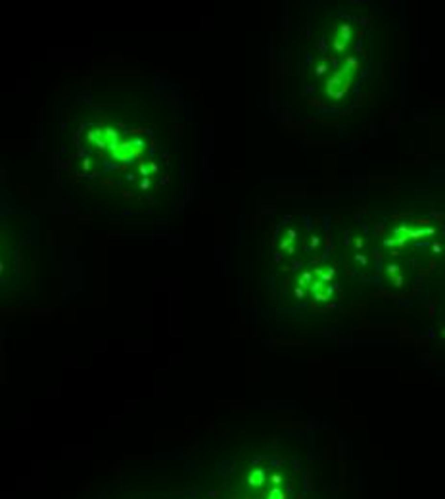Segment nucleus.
<instances>
[{"label": "nucleus", "mask_w": 445, "mask_h": 499, "mask_svg": "<svg viewBox=\"0 0 445 499\" xmlns=\"http://www.w3.org/2000/svg\"><path fill=\"white\" fill-rule=\"evenodd\" d=\"M357 60L355 58H348L344 67L334 71V75L330 77V81L326 83V93L330 94L332 98H342L346 91L350 89L351 79H353V73L357 71Z\"/></svg>", "instance_id": "obj_1"}, {"label": "nucleus", "mask_w": 445, "mask_h": 499, "mask_svg": "<svg viewBox=\"0 0 445 499\" xmlns=\"http://www.w3.org/2000/svg\"><path fill=\"white\" fill-rule=\"evenodd\" d=\"M336 38L338 40H342V42H350L351 40V27L348 25V23H344V25H340L338 27V35H336Z\"/></svg>", "instance_id": "obj_2"}, {"label": "nucleus", "mask_w": 445, "mask_h": 499, "mask_svg": "<svg viewBox=\"0 0 445 499\" xmlns=\"http://www.w3.org/2000/svg\"><path fill=\"white\" fill-rule=\"evenodd\" d=\"M104 138H106L108 144H110V142H117V140H119V134H117L115 129H110V127H108V129H104Z\"/></svg>", "instance_id": "obj_3"}, {"label": "nucleus", "mask_w": 445, "mask_h": 499, "mask_svg": "<svg viewBox=\"0 0 445 499\" xmlns=\"http://www.w3.org/2000/svg\"><path fill=\"white\" fill-rule=\"evenodd\" d=\"M138 171H140V175H142L144 179H148V177L152 175V171H150V165H148V163H144V161H140V163H138Z\"/></svg>", "instance_id": "obj_4"}, {"label": "nucleus", "mask_w": 445, "mask_h": 499, "mask_svg": "<svg viewBox=\"0 0 445 499\" xmlns=\"http://www.w3.org/2000/svg\"><path fill=\"white\" fill-rule=\"evenodd\" d=\"M326 71H328V65H326V60H322V62L315 67V73H317V75H324Z\"/></svg>", "instance_id": "obj_5"}, {"label": "nucleus", "mask_w": 445, "mask_h": 499, "mask_svg": "<svg viewBox=\"0 0 445 499\" xmlns=\"http://www.w3.org/2000/svg\"><path fill=\"white\" fill-rule=\"evenodd\" d=\"M307 284H311V273H303L299 279V286H307Z\"/></svg>", "instance_id": "obj_6"}, {"label": "nucleus", "mask_w": 445, "mask_h": 499, "mask_svg": "<svg viewBox=\"0 0 445 499\" xmlns=\"http://www.w3.org/2000/svg\"><path fill=\"white\" fill-rule=\"evenodd\" d=\"M81 165H83V169H85V171H89V169H91V159H89V157H85Z\"/></svg>", "instance_id": "obj_7"}, {"label": "nucleus", "mask_w": 445, "mask_h": 499, "mask_svg": "<svg viewBox=\"0 0 445 499\" xmlns=\"http://www.w3.org/2000/svg\"><path fill=\"white\" fill-rule=\"evenodd\" d=\"M148 187H150V179H142V183H140V188H142V190H148Z\"/></svg>", "instance_id": "obj_8"}, {"label": "nucleus", "mask_w": 445, "mask_h": 499, "mask_svg": "<svg viewBox=\"0 0 445 499\" xmlns=\"http://www.w3.org/2000/svg\"><path fill=\"white\" fill-rule=\"evenodd\" d=\"M148 165H150V171H152V173H156V171H158V165H156L154 161H148Z\"/></svg>", "instance_id": "obj_9"}, {"label": "nucleus", "mask_w": 445, "mask_h": 499, "mask_svg": "<svg viewBox=\"0 0 445 499\" xmlns=\"http://www.w3.org/2000/svg\"><path fill=\"white\" fill-rule=\"evenodd\" d=\"M296 296H297V298H301V296H303V290H301V288H297V290H296Z\"/></svg>", "instance_id": "obj_10"}, {"label": "nucleus", "mask_w": 445, "mask_h": 499, "mask_svg": "<svg viewBox=\"0 0 445 499\" xmlns=\"http://www.w3.org/2000/svg\"><path fill=\"white\" fill-rule=\"evenodd\" d=\"M125 179H127V181H134V175H132V173H129Z\"/></svg>", "instance_id": "obj_11"}]
</instances>
